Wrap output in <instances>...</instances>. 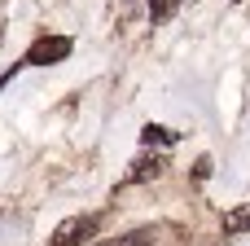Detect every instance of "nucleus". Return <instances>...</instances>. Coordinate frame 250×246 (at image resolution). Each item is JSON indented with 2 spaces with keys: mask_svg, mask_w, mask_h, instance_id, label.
I'll list each match as a JSON object with an SVG mask.
<instances>
[{
  "mask_svg": "<svg viewBox=\"0 0 250 246\" xmlns=\"http://www.w3.org/2000/svg\"><path fill=\"white\" fill-rule=\"evenodd\" d=\"M97 229H101V216H70V220L57 224L53 246H79V242H88V238H97Z\"/></svg>",
  "mask_w": 250,
  "mask_h": 246,
  "instance_id": "obj_1",
  "label": "nucleus"
},
{
  "mask_svg": "<svg viewBox=\"0 0 250 246\" xmlns=\"http://www.w3.org/2000/svg\"><path fill=\"white\" fill-rule=\"evenodd\" d=\"M70 40L66 35H44V40H35L31 44V53H26V66H53V62H62V57H70Z\"/></svg>",
  "mask_w": 250,
  "mask_h": 246,
  "instance_id": "obj_2",
  "label": "nucleus"
},
{
  "mask_svg": "<svg viewBox=\"0 0 250 246\" xmlns=\"http://www.w3.org/2000/svg\"><path fill=\"white\" fill-rule=\"evenodd\" d=\"M163 172V158L158 154H141L136 163H132V172H127V185H141V180H154Z\"/></svg>",
  "mask_w": 250,
  "mask_h": 246,
  "instance_id": "obj_3",
  "label": "nucleus"
},
{
  "mask_svg": "<svg viewBox=\"0 0 250 246\" xmlns=\"http://www.w3.org/2000/svg\"><path fill=\"white\" fill-rule=\"evenodd\" d=\"M154 238H158L154 229H136V233H127V238H114V242H101V246H158Z\"/></svg>",
  "mask_w": 250,
  "mask_h": 246,
  "instance_id": "obj_4",
  "label": "nucleus"
},
{
  "mask_svg": "<svg viewBox=\"0 0 250 246\" xmlns=\"http://www.w3.org/2000/svg\"><path fill=\"white\" fill-rule=\"evenodd\" d=\"M250 229V207H237V211H229L224 216V233L233 238V233H246Z\"/></svg>",
  "mask_w": 250,
  "mask_h": 246,
  "instance_id": "obj_5",
  "label": "nucleus"
},
{
  "mask_svg": "<svg viewBox=\"0 0 250 246\" xmlns=\"http://www.w3.org/2000/svg\"><path fill=\"white\" fill-rule=\"evenodd\" d=\"M141 141H145V145H171V141H176V132H167V128L149 123V128L141 132Z\"/></svg>",
  "mask_w": 250,
  "mask_h": 246,
  "instance_id": "obj_6",
  "label": "nucleus"
},
{
  "mask_svg": "<svg viewBox=\"0 0 250 246\" xmlns=\"http://www.w3.org/2000/svg\"><path fill=\"white\" fill-rule=\"evenodd\" d=\"M180 0H149V13H154V22H163V18H171V9H176Z\"/></svg>",
  "mask_w": 250,
  "mask_h": 246,
  "instance_id": "obj_7",
  "label": "nucleus"
}]
</instances>
